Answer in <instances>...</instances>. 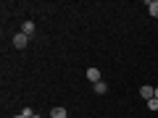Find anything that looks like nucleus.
I'll use <instances>...</instances> for the list:
<instances>
[{"instance_id":"nucleus-1","label":"nucleus","mask_w":158,"mask_h":118,"mask_svg":"<svg viewBox=\"0 0 158 118\" xmlns=\"http://www.w3.org/2000/svg\"><path fill=\"white\" fill-rule=\"evenodd\" d=\"M27 42H29L27 34H16V37H13V47H19V50H24V47H27Z\"/></svg>"},{"instance_id":"nucleus-2","label":"nucleus","mask_w":158,"mask_h":118,"mask_svg":"<svg viewBox=\"0 0 158 118\" xmlns=\"http://www.w3.org/2000/svg\"><path fill=\"white\" fill-rule=\"evenodd\" d=\"M87 79H90V81H92V84H98V81H103V79H100V71H98V68H87Z\"/></svg>"},{"instance_id":"nucleus-3","label":"nucleus","mask_w":158,"mask_h":118,"mask_svg":"<svg viewBox=\"0 0 158 118\" xmlns=\"http://www.w3.org/2000/svg\"><path fill=\"white\" fill-rule=\"evenodd\" d=\"M140 95L145 97V100H153V97H156V89H153V87H148V84H145V87H142V89H140Z\"/></svg>"},{"instance_id":"nucleus-4","label":"nucleus","mask_w":158,"mask_h":118,"mask_svg":"<svg viewBox=\"0 0 158 118\" xmlns=\"http://www.w3.org/2000/svg\"><path fill=\"white\" fill-rule=\"evenodd\" d=\"M50 116H53V118H66L69 113H66V108H53V110H50Z\"/></svg>"},{"instance_id":"nucleus-5","label":"nucleus","mask_w":158,"mask_h":118,"mask_svg":"<svg viewBox=\"0 0 158 118\" xmlns=\"http://www.w3.org/2000/svg\"><path fill=\"white\" fill-rule=\"evenodd\" d=\"M148 11H150V16L158 18V0H150V3H148Z\"/></svg>"},{"instance_id":"nucleus-6","label":"nucleus","mask_w":158,"mask_h":118,"mask_svg":"<svg viewBox=\"0 0 158 118\" xmlns=\"http://www.w3.org/2000/svg\"><path fill=\"white\" fill-rule=\"evenodd\" d=\"M32 32H34V24H32V21H24V26H21V34H27V37H29Z\"/></svg>"},{"instance_id":"nucleus-7","label":"nucleus","mask_w":158,"mask_h":118,"mask_svg":"<svg viewBox=\"0 0 158 118\" xmlns=\"http://www.w3.org/2000/svg\"><path fill=\"white\" fill-rule=\"evenodd\" d=\"M106 92H108L106 81H98V84H95V95H106Z\"/></svg>"},{"instance_id":"nucleus-8","label":"nucleus","mask_w":158,"mask_h":118,"mask_svg":"<svg viewBox=\"0 0 158 118\" xmlns=\"http://www.w3.org/2000/svg\"><path fill=\"white\" fill-rule=\"evenodd\" d=\"M148 108H150V110H158V100H156V97H153V100H148Z\"/></svg>"},{"instance_id":"nucleus-9","label":"nucleus","mask_w":158,"mask_h":118,"mask_svg":"<svg viewBox=\"0 0 158 118\" xmlns=\"http://www.w3.org/2000/svg\"><path fill=\"white\" fill-rule=\"evenodd\" d=\"M13 118H27V116H24V113H19V116H13Z\"/></svg>"},{"instance_id":"nucleus-10","label":"nucleus","mask_w":158,"mask_h":118,"mask_svg":"<svg viewBox=\"0 0 158 118\" xmlns=\"http://www.w3.org/2000/svg\"><path fill=\"white\" fill-rule=\"evenodd\" d=\"M156 100H158V87H156Z\"/></svg>"},{"instance_id":"nucleus-11","label":"nucleus","mask_w":158,"mask_h":118,"mask_svg":"<svg viewBox=\"0 0 158 118\" xmlns=\"http://www.w3.org/2000/svg\"><path fill=\"white\" fill-rule=\"evenodd\" d=\"M32 118H40V116H32Z\"/></svg>"}]
</instances>
